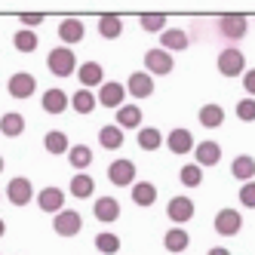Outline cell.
<instances>
[{
  "instance_id": "6da1fadb",
  "label": "cell",
  "mask_w": 255,
  "mask_h": 255,
  "mask_svg": "<svg viewBox=\"0 0 255 255\" xmlns=\"http://www.w3.org/2000/svg\"><path fill=\"white\" fill-rule=\"evenodd\" d=\"M46 68L56 77H71V74H77V56L71 52V46H56L46 56Z\"/></svg>"
},
{
  "instance_id": "7a4b0ae2",
  "label": "cell",
  "mask_w": 255,
  "mask_h": 255,
  "mask_svg": "<svg viewBox=\"0 0 255 255\" xmlns=\"http://www.w3.org/2000/svg\"><path fill=\"white\" fill-rule=\"evenodd\" d=\"M144 74H151V77H166L169 71L175 68V59L169 56L166 49H160V46H154V49H148L144 52Z\"/></svg>"
},
{
  "instance_id": "3957f363",
  "label": "cell",
  "mask_w": 255,
  "mask_h": 255,
  "mask_svg": "<svg viewBox=\"0 0 255 255\" xmlns=\"http://www.w3.org/2000/svg\"><path fill=\"white\" fill-rule=\"evenodd\" d=\"M218 74H225V77L246 74V56L240 49H234V46L222 49V52H218Z\"/></svg>"
},
{
  "instance_id": "277c9868",
  "label": "cell",
  "mask_w": 255,
  "mask_h": 255,
  "mask_svg": "<svg viewBox=\"0 0 255 255\" xmlns=\"http://www.w3.org/2000/svg\"><path fill=\"white\" fill-rule=\"evenodd\" d=\"M83 228V218L77 209H62L56 218H52V231H56L59 237H77Z\"/></svg>"
},
{
  "instance_id": "5b68a950",
  "label": "cell",
  "mask_w": 255,
  "mask_h": 255,
  "mask_svg": "<svg viewBox=\"0 0 255 255\" xmlns=\"http://www.w3.org/2000/svg\"><path fill=\"white\" fill-rule=\"evenodd\" d=\"M31 197H34L31 178H25V175L9 178V185H6V200H9L12 206H25V203H31Z\"/></svg>"
},
{
  "instance_id": "8992f818",
  "label": "cell",
  "mask_w": 255,
  "mask_h": 255,
  "mask_svg": "<svg viewBox=\"0 0 255 255\" xmlns=\"http://www.w3.org/2000/svg\"><path fill=\"white\" fill-rule=\"evenodd\" d=\"M215 25H218V34H222V37L243 40L246 37V28H249V19H246V15H222Z\"/></svg>"
},
{
  "instance_id": "52a82bcc",
  "label": "cell",
  "mask_w": 255,
  "mask_h": 255,
  "mask_svg": "<svg viewBox=\"0 0 255 255\" xmlns=\"http://www.w3.org/2000/svg\"><path fill=\"white\" fill-rule=\"evenodd\" d=\"M6 93H9L12 99H31L34 93H37V80H34L28 71H19V74H12V77H9Z\"/></svg>"
},
{
  "instance_id": "ba28073f",
  "label": "cell",
  "mask_w": 255,
  "mask_h": 255,
  "mask_svg": "<svg viewBox=\"0 0 255 255\" xmlns=\"http://www.w3.org/2000/svg\"><path fill=\"white\" fill-rule=\"evenodd\" d=\"M108 178H111V185H117V188L135 185V163L132 160H114L111 166H108Z\"/></svg>"
},
{
  "instance_id": "9c48e42d",
  "label": "cell",
  "mask_w": 255,
  "mask_h": 255,
  "mask_svg": "<svg viewBox=\"0 0 255 255\" xmlns=\"http://www.w3.org/2000/svg\"><path fill=\"white\" fill-rule=\"evenodd\" d=\"M77 80H80V89L93 93V86L105 83V68L99 62H83V65H77Z\"/></svg>"
},
{
  "instance_id": "30bf717a",
  "label": "cell",
  "mask_w": 255,
  "mask_h": 255,
  "mask_svg": "<svg viewBox=\"0 0 255 255\" xmlns=\"http://www.w3.org/2000/svg\"><path fill=\"white\" fill-rule=\"evenodd\" d=\"M212 228H215L218 234H222V237H234V234H240L243 218H240V212H237V209H222V212L215 215Z\"/></svg>"
},
{
  "instance_id": "8fae6325",
  "label": "cell",
  "mask_w": 255,
  "mask_h": 255,
  "mask_svg": "<svg viewBox=\"0 0 255 255\" xmlns=\"http://www.w3.org/2000/svg\"><path fill=\"white\" fill-rule=\"evenodd\" d=\"M123 96H126V89L120 86V83H114V80H105L102 86H99V96H96V102L102 105V108H117L123 105Z\"/></svg>"
},
{
  "instance_id": "7c38bea8",
  "label": "cell",
  "mask_w": 255,
  "mask_h": 255,
  "mask_svg": "<svg viewBox=\"0 0 255 255\" xmlns=\"http://www.w3.org/2000/svg\"><path fill=\"white\" fill-rule=\"evenodd\" d=\"M166 215H169L172 225H185V222L194 218V203H191L188 197H172L169 206H166Z\"/></svg>"
},
{
  "instance_id": "4fadbf2b",
  "label": "cell",
  "mask_w": 255,
  "mask_h": 255,
  "mask_svg": "<svg viewBox=\"0 0 255 255\" xmlns=\"http://www.w3.org/2000/svg\"><path fill=\"white\" fill-rule=\"evenodd\" d=\"M126 93L135 96V99H148V96H154V77L144 74V71H135V74H129Z\"/></svg>"
},
{
  "instance_id": "5bb4252c",
  "label": "cell",
  "mask_w": 255,
  "mask_h": 255,
  "mask_svg": "<svg viewBox=\"0 0 255 255\" xmlns=\"http://www.w3.org/2000/svg\"><path fill=\"white\" fill-rule=\"evenodd\" d=\"M93 215L99 218L102 225H111V222H117V218H120V203H117L114 197H99L96 206H93Z\"/></svg>"
},
{
  "instance_id": "9a60e30c",
  "label": "cell",
  "mask_w": 255,
  "mask_h": 255,
  "mask_svg": "<svg viewBox=\"0 0 255 255\" xmlns=\"http://www.w3.org/2000/svg\"><path fill=\"white\" fill-rule=\"evenodd\" d=\"M194 157H197V166H215L218 160H222V148H218V141H200L194 144Z\"/></svg>"
},
{
  "instance_id": "2e32d148",
  "label": "cell",
  "mask_w": 255,
  "mask_h": 255,
  "mask_svg": "<svg viewBox=\"0 0 255 255\" xmlns=\"http://www.w3.org/2000/svg\"><path fill=\"white\" fill-rule=\"evenodd\" d=\"M166 148L172 151V154H191L194 151V135H191V129H172L169 135H166Z\"/></svg>"
},
{
  "instance_id": "e0dca14e",
  "label": "cell",
  "mask_w": 255,
  "mask_h": 255,
  "mask_svg": "<svg viewBox=\"0 0 255 255\" xmlns=\"http://www.w3.org/2000/svg\"><path fill=\"white\" fill-rule=\"evenodd\" d=\"M62 203H65V191L62 188H43L37 194V206L43 212H52V215H59L62 212Z\"/></svg>"
},
{
  "instance_id": "ac0fdd59",
  "label": "cell",
  "mask_w": 255,
  "mask_h": 255,
  "mask_svg": "<svg viewBox=\"0 0 255 255\" xmlns=\"http://www.w3.org/2000/svg\"><path fill=\"white\" fill-rule=\"evenodd\" d=\"M160 49H166V52H181V49H188V31H181V28H166L160 34Z\"/></svg>"
},
{
  "instance_id": "d6986e66",
  "label": "cell",
  "mask_w": 255,
  "mask_h": 255,
  "mask_svg": "<svg viewBox=\"0 0 255 255\" xmlns=\"http://www.w3.org/2000/svg\"><path fill=\"white\" fill-rule=\"evenodd\" d=\"M114 126H117V129H138V126H141V108L138 105H120Z\"/></svg>"
},
{
  "instance_id": "ffe728a7",
  "label": "cell",
  "mask_w": 255,
  "mask_h": 255,
  "mask_svg": "<svg viewBox=\"0 0 255 255\" xmlns=\"http://www.w3.org/2000/svg\"><path fill=\"white\" fill-rule=\"evenodd\" d=\"M231 175L240 178L243 185H246V181H252V178H255V157H249V154H237L234 163H231Z\"/></svg>"
},
{
  "instance_id": "44dd1931",
  "label": "cell",
  "mask_w": 255,
  "mask_h": 255,
  "mask_svg": "<svg viewBox=\"0 0 255 255\" xmlns=\"http://www.w3.org/2000/svg\"><path fill=\"white\" fill-rule=\"evenodd\" d=\"M59 37H62V46L80 43L83 40V22L80 19H62L59 22Z\"/></svg>"
},
{
  "instance_id": "7402d4cb",
  "label": "cell",
  "mask_w": 255,
  "mask_h": 255,
  "mask_svg": "<svg viewBox=\"0 0 255 255\" xmlns=\"http://www.w3.org/2000/svg\"><path fill=\"white\" fill-rule=\"evenodd\" d=\"M40 105H43V111L46 114H62L65 108H68V96H65V89H46L43 93V99H40Z\"/></svg>"
},
{
  "instance_id": "603a6c76",
  "label": "cell",
  "mask_w": 255,
  "mask_h": 255,
  "mask_svg": "<svg viewBox=\"0 0 255 255\" xmlns=\"http://www.w3.org/2000/svg\"><path fill=\"white\" fill-rule=\"evenodd\" d=\"M188 243H191V237H188V231L185 228H169L166 231V237H163V246H166V252H175V255H181L188 249Z\"/></svg>"
},
{
  "instance_id": "cb8c5ba5",
  "label": "cell",
  "mask_w": 255,
  "mask_h": 255,
  "mask_svg": "<svg viewBox=\"0 0 255 255\" xmlns=\"http://www.w3.org/2000/svg\"><path fill=\"white\" fill-rule=\"evenodd\" d=\"M0 132H3L6 138H19V135L25 132V117H22L19 111L3 114V117H0Z\"/></svg>"
},
{
  "instance_id": "d4e9b609",
  "label": "cell",
  "mask_w": 255,
  "mask_h": 255,
  "mask_svg": "<svg viewBox=\"0 0 255 255\" xmlns=\"http://www.w3.org/2000/svg\"><path fill=\"white\" fill-rule=\"evenodd\" d=\"M99 144L105 151H120L123 148V129H117L114 123H108L99 129Z\"/></svg>"
},
{
  "instance_id": "484cf974",
  "label": "cell",
  "mask_w": 255,
  "mask_h": 255,
  "mask_svg": "<svg viewBox=\"0 0 255 255\" xmlns=\"http://www.w3.org/2000/svg\"><path fill=\"white\" fill-rule=\"evenodd\" d=\"M68 191H71V197H77V200H86V197H93V194H96V181L89 178L86 172H77L74 178H71Z\"/></svg>"
},
{
  "instance_id": "4316f807",
  "label": "cell",
  "mask_w": 255,
  "mask_h": 255,
  "mask_svg": "<svg viewBox=\"0 0 255 255\" xmlns=\"http://www.w3.org/2000/svg\"><path fill=\"white\" fill-rule=\"evenodd\" d=\"M197 120L203 123L206 129H215V126L225 123V108L215 105V102H212V105H203V108H200V114H197Z\"/></svg>"
},
{
  "instance_id": "83f0119b",
  "label": "cell",
  "mask_w": 255,
  "mask_h": 255,
  "mask_svg": "<svg viewBox=\"0 0 255 255\" xmlns=\"http://www.w3.org/2000/svg\"><path fill=\"white\" fill-rule=\"evenodd\" d=\"M99 34L105 40H117L123 34V19H120V15H102V19H99Z\"/></svg>"
},
{
  "instance_id": "f1b7e54d",
  "label": "cell",
  "mask_w": 255,
  "mask_h": 255,
  "mask_svg": "<svg viewBox=\"0 0 255 255\" xmlns=\"http://www.w3.org/2000/svg\"><path fill=\"white\" fill-rule=\"evenodd\" d=\"M132 200H135V206H154L157 188L151 185V181H135L132 185Z\"/></svg>"
},
{
  "instance_id": "f546056e",
  "label": "cell",
  "mask_w": 255,
  "mask_h": 255,
  "mask_svg": "<svg viewBox=\"0 0 255 255\" xmlns=\"http://www.w3.org/2000/svg\"><path fill=\"white\" fill-rule=\"evenodd\" d=\"M43 148L46 154H68V135L62 129H49L43 138Z\"/></svg>"
},
{
  "instance_id": "4dcf8cb0",
  "label": "cell",
  "mask_w": 255,
  "mask_h": 255,
  "mask_svg": "<svg viewBox=\"0 0 255 255\" xmlns=\"http://www.w3.org/2000/svg\"><path fill=\"white\" fill-rule=\"evenodd\" d=\"M96 96L89 93V89H77L74 96H71V108H74L77 114H93V108H96Z\"/></svg>"
},
{
  "instance_id": "1f68e13d",
  "label": "cell",
  "mask_w": 255,
  "mask_h": 255,
  "mask_svg": "<svg viewBox=\"0 0 255 255\" xmlns=\"http://www.w3.org/2000/svg\"><path fill=\"white\" fill-rule=\"evenodd\" d=\"M163 144V132L154 129V126H144V129H138V148L141 151H157Z\"/></svg>"
},
{
  "instance_id": "d6a6232c",
  "label": "cell",
  "mask_w": 255,
  "mask_h": 255,
  "mask_svg": "<svg viewBox=\"0 0 255 255\" xmlns=\"http://www.w3.org/2000/svg\"><path fill=\"white\" fill-rule=\"evenodd\" d=\"M37 34H34V31H28V28H22V31H15L12 34V46L15 49H19V52H34V49H37Z\"/></svg>"
},
{
  "instance_id": "836d02e7",
  "label": "cell",
  "mask_w": 255,
  "mask_h": 255,
  "mask_svg": "<svg viewBox=\"0 0 255 255\" xmlns=\"http://www.w3.org/2000/svg\"><path fill=\"white\" fill-rule=\"evenodd\" d=\"M96 249H99L102 255H117V252H120V237L111 234V231H102V234L96 237Z\"/></svg>"
},
{
  "instance_id": "e575fe53",
  "label": "cell",
  "mask_w": 255,
  "mask_h": 255,
  "mask_svg": "<svg viewBox=\"0 0 255 255\" xmlns=\"http://www.w3.org/2000/svg\"><path fill=\"white\" fill-rule=\"evenodd\" d=\"M68 160L74 169H86L89 163H93V151L86 148V144H74V148H68Z\"/></svg>"
},
{
  "instance_id": "d590c367",
  "label": "cell",
  "mask_w": 255,
  "mask_h": 255,
  "mask_svg": "<svg viewBox=\"0 0 255 255\" xmlns=\"http://www.w3.org/2000/svg\"><path fill=\"white\" fill-rule=\"evenodd\" d=\"M200 181H203V169H200L197 163H188V166H181V185H185V188H197Z\"/></svg>"
},
{
  "instance_id": "8d00e7d4",
  "label": "cell",
  "mask_w": 255,
  "mask_h": 255,
  "mask_svg": "<svg viewBox=\"0 0 255 255\" xmlns=\"http://www.w3.org/2000/svg\"><path fill=\"white\" fill-rule=\"evenodd\" d=\"M138 25H141L144 31H157V34H163V31H166V15L148 12V15H141V19H138Z\"/></svg>"
},
{
  "instance_id": "74e56055",
  "label": "cell",
  "mask_w": 255,
  "mask_h": 255,
  "mask_svg": "<svg viewBox=\"0 0 255 255\" xmlns=\"http://www.w3.org/2000/svg\"><path fill=\"white\" fill-rule=\"evenodd\" d=\"M237 117H240L243 123H252L255 120V99H240V105H237Z\"/></svg>"
},
{
  "instance_id": "f35d334b",
  "label": "cell",
  "mask_w": 255,
  "mask_h": 255,
  "mask_svg": "<svg viewBox=\"0 0 255 255\" xmlns=\"http://www.w3.org/2000/svg\"><path fill=\"white\" fill-rule=\"evenodd\" d=\"M240 203L246 209H255V181H246V185L240 188Z\"/></svg>"
},
{
  "instance_id": "ab89813d",
  "label": "cell",
  "mask_w": 255,
  "mask_h": 255,
  "mask_svg": "<svg viewBox=\"0 0 255 255\" xmlns=\"http://www.w3.org/2000/svg\"><path fill=\"white\" fill-rule=\"evenodd\" d=\"M243 89L249 93V99L255 96V68H249L246 74H243Z\"/></svg>"
},
{
  "instance_id": "60d3db41",
  "label": "cell",
  "mask_w": 255,
  "mask_h": 255,
  "mask_svg": "<svg viewBox=\"0 0 255 255\" xmlns=\"http://www.w3.org/2000/svg\"><path fill=\"white\" fill-rule=\"evenodd\" d=\"M19 22H22L25 28H37V25L43 22V15H37V12H25V15H22Z\"/></svg>"
},
{
  "instance_id": "b9f144b4",
  "label": "cell",
  "mask_w": 255,
  "mask_h": 255,
  "mask_svg": "<svg viewBox=\"0 0 255 255\" xmlns=\"http://www.w3.org/2000/svg\"><path fill=\"white\" fill-rule=\"evenodd\" d=\"M206 255H231V249H225V246H212Z\"/></svg>"
},
{
  "instance_id": "7bdbcfd3",
  "label": "cell",
  "mask_w": 255,
  "mask_h": 255,
  "mask_svg": "<svg viewBox=\"0 0 255 255\" xmlns=\"http://www.w3.org/2000/svg\"><path fill=\"white\" fill-rule=\"evenodd\" d=\"M6 234V225H3V218H0V237H3Z\"/></svg>"
},
{
  "instance_id": "ee69618b",
  "label": "cell",
  "mask_w": 255,
  "mask_h": 255,
  "mask_svg": "<svg viewBox=\"0 0 255 255\" xmlns=\"http://www.w3.org/2000/svg\"><path fill=\"white\" fill-rule=\"evenodd\" d=\"M0 172H3V157H0Z\"/></svg>"
},
{
  "instance_id": "f6af8a7d",
  "label": "cell",
  "mask_w": 255,
  "mask_h": 255,
  "mask_svg": "<svg viewBox=\"0 0 255 255\" xmlns=\"http://www.w3.org/2000/svg\"><path fill=\"white\" fill-rule=\"evenodd\" d=\"M0 197H3V194H0Z\"/></svg>"
}]
</instances>
